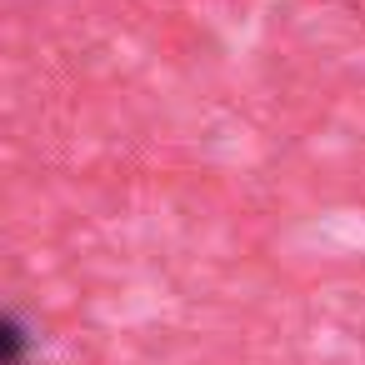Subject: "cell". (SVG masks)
<instances>
[{
  "label": "cell",
  "instance_id": "6da1fadb",
  "mask_svg": "<svg viewBox=\"0 0 365 365\" xmlns=\"http://www.w3.org/2000/svg\"><path fill=\"white\" fill-rule=\"evenodd\" d=\"M36 330L26 325V315L21 310H6L0 315V365H31V355H36Z\"/></svg>",
  "mask_w": 365,
  "mask_h": 365
}]
</instances>
